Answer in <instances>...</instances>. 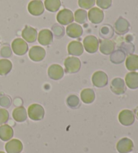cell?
Here are the masks:
<instances>
[{
  "label": "cell",
  "mask_w": 138,
  "mask_h": 153,
  "mask_svg": "<svg viewBox=\"0 0 138 153\" xmlns=\"http://www.w3.org/2000/svg\"><path fill=\"white\" fill-rule=\"evenodd\" d=\"M125 83L129 89H136L138 88V73L132 71L125 76Z\"/></svg>",
  "instance_id": "20"
},
{
  "label": "cell",
  "mask_w": 138,
  "mask_h": 153,
  "mask_svg": "<svg viewBox=\"0 0 138 153\" xmlns=\"http://www.w3.org/2000/svg\"><path fill=\"white\" fill-rule=\"evenodd\" d=\"M66 33H67L68 36L73 38H77L82 36L83 30L79 24L73 23L70 24L66 28Z\"/></svg>",
  "instance_id": "18"
},
{
  "label": "cell",
  "mask_w": 138,
  "mask_h": 153,
  "mask_svg": "<svg viewBox=\"0 0 138 153\" xmlns=\"http://www.w3.org/2000/svg\"><path fill=\"white\" fill-rule=\"evenodd\" d=\"M88 19L91 22L95 24H100L104 19V13L103 10L98 7H92L88 13Z\"/></svg>",
  "instance_id": "13"
},
{
  "label": "cell",
  "mask_w": 138,
  "mask_h": 153,
  "mask_svg": "<svg viewBox=\"0 0 138 153\" xmlns=\"http://www.w3.org/2000/svg\"><path fill=\"white\" fill-rule=\"evenodd\" d=\"M14 130L9 125L0 126V139L3 141H8L13 137Z\"/></svg>",
  "instance_id": "21"
},
{
  "label": "cell",
  "mask_w": 138,
  "mask_h": 153,
  "mask_svg": "<svg viewBox=\"0 0 138 153\" xmlns=\"http://www.w3.org/2000/svg\"><path fill=\"white\" fill-rule=\"evenodd\" d=\"M27 111L23 106L16 108L13 110L12 117L15 121L18 122H23L27 119Z\"/></svg>",
  "instance_id": "22"
},
{
  "label": "cell",
  "mask_w": 138,
  "mask_h": 153,
  "mask_svg": "<svg viewBox=\"0 0 138 153\" xmlns=\"http://www.w3.org/2000/svg\"><path fill=\"white\" fill-rule=\"evenodd\" d=\"M113 34H114V31L112 27L109 25H104L100 29V36L105 39L111 38Z\"/></svg>",
  "instance_id": "30"
},
{
  "label": "cell",
  "mask_w": 138,
  "mask_h": 153,
  "mask_svg": "<svg viewBox=\"0 0 138 153\" xmlns=\"http://www.w3.org/2000/svg\"><path fill=\"white\" fill-rule=\"evenodd\" d=\"M134 143L131 139L123 138L117 144V150L119 153H129L134 149Z\"/></svg>",
  "instance_id": "10"
},
{
  "label": "cell",
  "mask_w": 138,
  "mask_h": 153,
  "mask_svg": "<svg viewBox=\"0 0 138 153\" xmlns=\"http://www.w3.org/2000/svg\"><path fill=\"white\" fill-rule=\"evenodd\" d=\"M52 30H53L55 36L57 38H61L64 35V28L63 26L58 25V24H55L52 27Z\"/></svg>",
  "instance_id": "33"
},
{
  "label": "cell",
  "mask_w": 138,
  "mask_h": 153,
  "mask_svg": "<svg viewBox=\"0 0 138 153\" xmlns=\"http://www.w3.org/2000/svg\"><path fill=\"white\" fill-rule=\"evenodd\" d=\"M12 69V62L8 59H0V75H5Z\"/></svg>",
  "instance_id": "27"
},
{
  "label": "cell",
  "mask_w": 138,
  "mask_h": 153,
  "mask_svg": "<svg viewBox=\"0 0 138 153\" xmlns=\"http://www.w3.org/2000/svg\"><path fill=\"white\" fill-rule=\"evenodd\" d=\"M48 75L53 80H59L64 75V71L59 65H52L48 69Z\"/></svg>",
  "instance_id": "14"
},
{
  "label": "cell",
  "mask_w": 138,
  "mask_h": 153,
  "mask_svg": "<svg viewBox=\"0 0 138 153\" xmlns=\"http://www.w3.org/2000/svg\"><path fill=\"white\" fill-rule=\"evenodd\" d=\"M12 48L16 54L18 56H22L27 53L28 50V46L26 41H24L23 39L16 38L14 40L12 43Z\"/></svg>",
  "instance_id": "3"
},
{
  "label": "cell",
  "mask_w": 138,
  "mask_h": 153,
  "mask_svg": "<svg viewBox=\"0 0 138 153\" xmlns=\"http://www.w3.org/2000/svg\"><path fill=\"white\" fill-rule=\"evenodd\" d=\"M0 153H5V152H3V151H0Z\"/></svg>",
  "instance_id": "39"
},
{
  "label": "cell",
  "mask_w": 138,
  "mask_h": 153,
  "mask_svg": "<svg viewBox=\"0 0 138 153\" xmlns=\"http://www.w3.org/2000/svg\"><path fill=\"white\" fill-rule=\"evenodd\" d=\"M28 10L31 15L38 16L44 12L45 6L40 0H32L28 5Z\"/></svg>",
  "instance_id": "8"
},
{
  "label": "cell",
  "mask_w": 138,
  "mask_h": 153,
  "mask_svg": "<svg viewBox=\"0 0 138 153\" xmlns=\"http://www.w3.org/2000/svg\"><path fill=\"white\" fill-rule=\"evenodd\" d=\"M5 149L7 153H20L23 150V144L18 139H12L5 144Z\"/></svg>",
  "instance_id": "12"
},
{
  "label": "cell",
  "mask_w": 138,
  "mask_h": 153,
  "mask_svg": "<svg viewBox=\"0 0 138 153\" xmlns=\"http://www.w3.org/2000/svg\"><path fill=\"white\" fill-rule=\"evenodd\" d=\"M96 5L101 9H108L112 5V0H96Z\"/></svg>",
  "instance_id": "34"
},
{
  "label": "cell",
  "mask_w": 138,
  "mask_h": 153,
  "mask_svg": "<svg viewBox=\"0 0 138 153\" xmlns=\"http://www.w3.org/2000/svg\"><path fill=\"white\" fill-rule=\"evenodd\" d=\"M95 4V0H78V5L80 7L84 9H90Z\"/></svg>",
  "instance_id": "32"
},
{
  "label": "cell",
  "mask_w": 138,
  "mask_h": 153,
  "mask_svg": "<svg viewBox=\"0 0 138 153\" xmlns=\"http://www.w3.org/2000/svg\"><path fill=\"white\" fill-rule=\"evenodd\" d=\"M126 57V53L122 49L115 51L114 53H111L110 55V61L115 64H120L124 61Z\"/></svg>",
  "instance_id": "26"
},
{
  "label": "cell",
  "mask_w": 138,
  "mask_h": 153,
  "mask_svg": "<svg viewBox=\"0 0 138 153\" xmlns=\"http://www.w3.org/2000/svg\"><path fill=\"white\" fill-rule=\"evenodd\" d=\"M0 55L4 58H8L12 55V51L8 45H4L0 50Z\"/></svg>",
  "instance_id": "35"
},
{
  "label": "cell",
  "mask_w": 138,
  "mask_h": 153,
  "mask_svg": "<svg viewBox=\"0 0 138 153\" xmlns=\"http://www.w3.org/2000/svg\"><path fill=\"white\" fill-rule=\"evenodd\" d=\"M92 81L96 87H103L108 83V76L105 73L98 71L94 73L92 76Z\"/></svg>",
  "instance_id": "9"
},
{
  "label": "cell",
  "mask_w": 138,
  "mask_h": 153,
  "mask_svg": "<svg viewBox=\"0 0 138 153\" xmlns=\"http://www.w3.org/2000/svg\"><path fill=\"white\" fill-rule=\"evenodd\" d=\"M115 50V44L108 39L102 40L100 45V51L104 54H110Z\"/></svg>",
  "instance_id": "24"
},
{
  "label": "cell",
  "mask_w": 138,
  "mask_h": 153,
  "mask_svg": "<svg viewBox=\"0 0 138 153\" xmlns=\"http://www.w3.org/2000/svg\"><path fill=\"white\" fill-rule=\"evenodd\" d=\"M60 0H45V7L51 12H55L59 10L61 7Z\"/></svg>",
  "instance_id": "28"
},
{
  "label": "cell",
  "mask_w": 138,
  "mask_h": 153,
  "mask_svg": "<svg viewBox=\"0 0 138 153\" xmlns=\"http://www.w3.org/2000/svg\"><path fill=\"white\" fill-rule=\"evenodd\" d=\"M67 103L68 106L71 108H78L80 105V100L78 96L75 95H71L67 99Z\"/></svg>",
  "instance_id": "31"
},
{
  "label": "cell",
  "mask_w": 138,
  "mask_h": 153,
  "mask_svg": "<svg viewBox=\"0 0 138 153\" xmlns=\"http://www.w3.org/2000/svg\"><path fill=\"white\" fill-rule=\"evenodd\" d=\"M11 105V100L6 95L0 97V105L4 108H9Z\"/></svg>",
  "instance_id": "37"
},
{
  "label": "cell",
  "mask_w": 138,
  "mask_h": 153,
  "mask_svg": "<svg viewBox=\"0 0 138 153\" xmlns=\"http://www.w3.org/2000/svg\"><path fill=\"white\" fill-rule=\"evenodd\" d=\"M110 89L116 95H122L126 91L125 81L121 78L117 77L112 79L110 83Z\"/></svg>",
  "instance_id": "11"
},
{
  "label": "cell",
  "mask_w": 138,
  "mask_h": 153,
  "mask_svg": "<svg viewBox=\"0 0 138 153\" xmlns=\"http://www.w3.org/2000/svg\"><path fill=\"white\" fill-rule=\"evenodd\" d=\"M27 114L30 119L33 121H39L42 120L45 116V110L42 105L38 103H33L28 108Z\"/></svg>",
  "instance_id": "1"
},
{
  "label": "cell",
  "mask_w": 138,
  "mask_h": 153,
  "mask_svg": "<svg viewBox=\"0 0 138 153\" xmlns=\"http://www.w3.org/2000/svg\"><path fill=\"white\" fill-rule=\"evenodd\" d=\"M81 100L84 103H91L95 100V94L94 90L92 89H83L80 94Z\"/></svg>",
  "instance_id": "25"
},
{
  "label": "cell",
  "mask_w": 138,
  "mask_h": 153,
  "mask_svg": "<svg viewBox=\"0 0 138 153\" xmlns=\"http://www.w3.org/2000/svg\"><path fill=\"white\" fill-rule=\"evenodd\" d=\"M84 47L88 53H94L98 51L99 42L96 37L94 36H87L83 41Z\"/></svg>",
  "instance_id": "4"
},
{
  "label": "cell",
  "mask_w": 138,
  "mask_h": 153,
  "mask_svg": "<svg viewBox=\"0 0 138 153\" xmlns=\"http://www.w3.org/2000/svg\"><path fill=\"white\" fill-rule=\"evenodd\" d=\"M9 119V113L5 109H0V125L7 122Z\"/></svg>",
  "instance_id": "36"
},
{
  "label": "cell",
  "mask_w": 138,
  "mask_h": 153,
  "mask_svg": "<svg viewBox=\"0 0 138 153\" xmlns=\"http://www.w3.org/2000/svg\"><path fill=\"white\" fill-rule=\"evenodd\" d=\"M22 36L28 42H34L37 40V30L30 26H26L22 32Z\"/></svg>",
  "instance_id": "16"
},
{
  "label": "cell",
  "mask_w": 138,
  "mask_h": 153,
  "mask_svg": "<svg viewBox=\"0 0 138 153\" xmlns=\"http://www.w3.org/2000/svg\"><path fill=\"white\" fill-rule=\"evenodd\" d=\"M68 53L74 56H80L84 53V47L78 41H71L68 46Z\"/></svg>",
  "instance_id": "17"
},
{
  "label": "cell",
  "mask_w": 138,
  "mask_h": 153,
  "mask_svg": "<svg viewBox=\"0 0 138 153\" xmlns=\"http://www.w3.org/2000/svg\"><path fill=\"white\" fill-rule=\"evenodd\" d=\"M135 114H136V117H137V118L138 119V107L136 109V110H135Z\"/></svg>",
  "instance_id": "38"
},
{
  "label": "cell",
  "mask_w": 138,
  "mask_h": 153,
  "mask_svg": "<svg viewBox=\"0 0 138 153\" xmlns=\"http://www.w3.org/2000/svg\"><path fill=\"white\" fill-rule=\"evenodd\" d=\"M74 16L73 12L68 9H63L58 12L57 20L62 25H68L74 21Z\"/></svg>",
  "instance_id": "5"
},
{
  "label": "cell",
  "mask_w": 138,
  "mask_h": 153,
  "mask_svg": "<svg viewBox=\"0 0 138 153\" xmlns=\"http://www.w3.org/2000/svg\"><path fill=\"white\" fill-rule=\"evenodd\" d=\"M115 31L118 34H124L128 32L129 29L128 21L123 18H119L115 24Z\"/></svg>",
  "instance_id": "19"
},
{
  "label": "cell",
  "mask_w": 138,
  "mask_h": 153,
  "mask_svg": "<svg viewBox=\"0 0 138 153\" xmlns=\"http://www.w3.org/2000/svg\"><path fill=\"white\" fill-rule=\"evenodd\" d=\"M74 16L75 21L79 24H84L87 21V12L84 10H77Z\"/></svg>",
  "instance_id": "29"
},
{
  "label": "cell",
  "mask_w": 138,
  "mask_h": 153,
  "mask_svg": "<svg viewBox=\"0 0 138 153\" xmlns=\"http://www.w3.org/2000/svg\"><path fill=\"white\" fill-rule=\"evenodd\" d=\"M53 32L47 29L40 30L38 36V41L41 45L47 46L53 42Z\"/></svg>",
  "instance_id": "15"
},
{
  "label": "cell",
  "mask_w": 138,
  "mask_h": 153,
  "mask_svg": "<svg viewBox=\"0 0 138 153\" xmlns=\"http://www.w3.org/2000/svg\"><path fill=\"white\" fill-rule=\"evenodd\" d=\"M125 66L130 71L138 70V55L133 54H129L126 59Z\"/></svg>",
  "instance_id": "23"
},
{
  "label": "cell",
  "mask_w": 138,
  "mask_h": 153,
  "mask_svg": "<svg viewBox=\"0 0 138 153\" xmlns=\"http://www.w3.org/2000/svg\"><path fill=\"white\" fill-rule=\"evenodd\" d=\"M46 55V51L43 47L39 46H34L30 49L28 56L32 61L39 62L43 61Z\"/></svg>",
  "instance_id": "7"
},
{
  "label": "cell",
  "mask_w": 138,
  "mask_h": 153,
  "mask_svg": "<svg viewBox=\"0 0 138 153\" xmlns=\"http://www.w3.org/2000/svg\"><path fill=\"white\" fill-rule=\"evenodd\" d=\"M64 65L66 72L68 73H76L80 69L81 61L77 57L69 56L65 60Z\"/></svg>",
  "instance_id": "2"
},
{
  "label": "cell",
  "mask_w": 138,
  "mask_h": 153,
  "mask_svg": "<svg viewBox=\"0 0 138 153\" xmlns=\"http://www.w3.org/2000/svg\"><path fill=\"white\" fill-rule=\"evenodd\" d=\"M118 121L125 126H129L135 122V115L129 110H123L118 114Z\"/></svg>",
  "instance_id": "6"
}]
</instances>
